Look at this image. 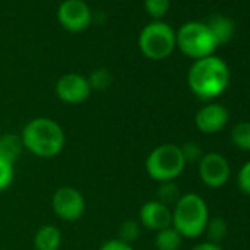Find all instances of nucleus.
Segmentation results:
<instances>
[{
    "instance_id": "nucleus-19",
    "label": "nucleus",
    "mask_w": 250,
    "mask_h": 250,
    "mask_svg": "<svg viewBox=\"0 0 250 250\" xmlns=\"http://www.w3.org/2000/svg\"><path fill=\"white\" fill-rule=\"evenodd\" d=\"M181 197L180 187L175 184V181H164L159 183L158 191H156V200L167 205V206H174L178 199Z\"/></svg>"
},
{
    "instance_id": "nucleus-16",
    "label": "nucleus",
    "mask_w": 250,
    "mask_h": 250,
    "mask_svg": "<svg viewBox=\"0 0 250 250\" xmlns=\"http://www.w3.org/2000/svg\"><path fill=\"white\" fill-rule=\"evenodd\" d=\"M153 243L158 250H180L183 244V235L171 225L156 231Z\"/></svg>"
},
{
    "instance_id": "nucleus-25",
    "label": "nucleus",
    "mask_w": 250,
    "mask_h": 250,
    "mask_svg": "<svg viewBox=\"0 0 250 250\" xmlns=\"http://www.w3.org/2000/svg\"><path fill=\"white\" fill-rule=\"evenodd\" d=\"M237 187L243 194L250 196V161L240 168L237 174Z\"/></svg>"
},
{
    "instance_id": "nucleus-9",
    "label": "nucleus",
    "mask_w": 250,
    "mask_h": 250,
    "mask_svg": "<svg viewBox=\"0 0 250 250\" xmlns=\"http://www.w3.org/2000/svg\"><path fill=\"white\" fill-rule=\"evenodd\" d=\"M91 91L93 90L90 87L87 77H84L78 72L63 74L55 84L56 97L66 104L84 103L90 97Z\"/></svg>"
},
{
    "instance_id": "nucleus-10",
    "label": "nucleus",
    "mask_w": 250,
    "mask_h": 250,
    "mask_svg": "<svg viewBox=\"0 0 250 250\" xmlns=\"http://www.w3.org/2000/svg\"><path fill=\"white\" fill-rule=\"evenodd\" d=\"M59 24L69 33H81L91 22V11L84 0H65L56 12Z\"/></svg>"
},
{
    "instance_id": "nucleus-15",
    "label": "nucleus",
    "mask_w": 250,
    "mask_h": 250,
    "mask_svg": "<svg viewBox=\"0 0 250 250\" xmlns=\"http://www.w3.org/2000/svg\"><path fill=\"white\" fill-rule=\"evenodd\" d=\"M24 150L21 136L17 134H2L0 136V156L15 164Z\"/></svg>"
},
{
    "instance_id": "nucleus-27",
    "label": "nucleus",
    "mask_w": 250,
    "mask_h": 250,
    "mask_svg": "<svg viewBox=\"0 0 250 250\" xmlns=\"http://www.w3.org/2000/svg\"><path fill=\"white\" fill-rule=\"evenodd\" d=\"M191 250H222V247L219 244H215L210 241H203V243L196 244Z\"/></svg>"
},
{
    "instance_id": "nucleus-1",
    "label": "nucleus",
    "mask_w": 250,
    "mask_h": 250,
    "mask_svg": "<svg viewBox=\"0 0 250 250\" xmlns=\"http://www.w3.org/2000/svg\"><path fill=\"white\" fill-rule=\"evenodd\" d=\"M229 78L231 74L225 61L210 55L191 63L187 74V84L199 99L212 100L227 90Z\"/></svg>"
},
{
    "instance_id": "nucleus-4",
    "label": "nucleus",
    "mask_w": 250,
    "mask_h": 250,
    "mask_svg": "<svg viewBox=\"0 0 250 250\" xmlns=\"http://www.w3.org/2000/svg\"><path fill=\"white\" fill-rule=\"evenodd\" d=\"M175 44L187 58L197 61L213 55L219 47L206 22L190 21L175 31Z\"/></svg>"
},
{
    "instance_id": "nucleus-6",
    "label": "nucleus",
    "mask_w": 250,
    "mask_h": 250,
    "mask_svg": "<svg viewBox=\"0 0 250 250\" xmlns=\"http://www.w3.org/2000/svg\"><path fill=\"white\" fill-rule=\"evenodd\" d=\"M175 44L174 28L164 21H152L139 36V49L150 61H164L172 55Z\"/></svg>"
},
{
    "instance_id": "nucleus-13",
    "label": "nucleus",
    "mask_w": 250,
    "mask_h": 250,
    "mask_svg": "<svg viewBox=\"0 0 250 250\" xmlns=\"http://www.w3.org/2000/svg\"><path fill=\"white\" fill-rule=\"evenodd\" d=\"M33 244L36 250H59L62 244V231L52 224L42 225L34 234Z\"/></svg>"
},
{
    "instance_id": "nucleus-7",
    "label": "nucleus",
    "mask_w": 250,
    "mask_h": 250,
    "mask_svg": "<svg viewBox=\"0 0 250 250\" xmlns=\"http://www.w3.org/2000/svg\"><path fill=\"white\" fill-rule=\"evenodd\" d=\"M52 209L59 219L75 222L85 212V199L78 188L72 186H63L53 193Z\"/></svg>"
},
{
    "instance_id": "nucleus-5",
    "label": "nucleus",
    "mask_w": 250,
    "mask_h": 250,
    "mask_svg": "<svg viewBox=\"0 0 250 250\" xmlns=\"http://www.w3.org/2000/svg\"><path fill=\"white\" fill-rule=\"evenodd\" d=\"M186 165L180 146L172 143H164L155 147L147 155L145 164L147 175L158 183L175 181L183 174Z\"/></svg>"
},
{
    "instance_id": "nucleus-28",
    "label": "nucleus",
    "mask_w": 250,
    "mask_h": 250,
    "mask_svg": "<svg viewBox=\"0 0 250 250\" xmlns=\"http://www.w3.org/2000/svg\"><path fill=\"white\" fill-rule=\"evenodd\" d=\"M0 136H2V125H0Z\"/></svg>"
},
{
    "instance_id": "nucleus-12",
    "label": "nucleus",
    "mask_w": 250,
    "mask_h": 250,
    "mask_svg": "<svg viewBox=\"0 0 250 250\" xmlns=\"http://www.w3.org/2000/svg\"><path fill=\"white\" fill-rule=\"evenodd\" d=\"M139 224L150 231H159L172 225V209L161 202L147 200L139 210Z\"/></svg>"
},
{
    "instance_id": "nucleus-11",
    "label": "nucleus",
    "mask_w": 250,
    "mask_h": 250,
    "mask_svg": "<svg viewBox=\"0 0 250 250\" xmlns=\"http://www.w3.org/2000/svg\"><path fill=\"white\" fill-rule=\"evenodd\" d=\"M229 121L228 109L221 103H208L202 106L196 116L194 124L200 133L203 134H216L225 128Z\"/></svg>"
},
{
    "instance_id": "nucleus-26",
    "label": "nucleus",
    "mask_w": 250,
    "mask_h": 250,
    "mask_svg": "<svg viewBox=\"0 0 250 250\" xmlns=\"http://www.w3.org/2000/svg\"><path fill=\"white\" fill-rule=\"evenodd\" d=\"M99 250H134V247L131 244L121 241L119 238H112V240L104 241Z\"/></svg>"
},
{
    "instance_id": "nucleus-20",
    "label": "nucleus",
    "mask_w": 250,
    "mask_h": 250,
    "mask_svg": "<svg viewBox=\"0 0 250 250\" xmlns=\"http://www.w3.org/2000/svg\"><path fill=\"white\" fill-rule=\"evenodd\" d=\"M140 232H142V225L139 224V221H134V219H127L124 221L119 227V240L127 243V244H131L140 237Z\"/></svg>"
},
{
    "instance_id": "nucleus-8",
    "label": "nucleus",
    "mask_w": 250,
    "mask_h": 250,
    "mask_svg": "<svg viewBox=\"0 0 250 250\" xmlns=\"http://www.w3.org/2000/svg\"><path fill=\"white\" fill-rule=\"evenodd\" d=\"M200 181L209 188H219L225 186L231 175V167L228 159L218 153L209 152L202 156L197 164Z\"/></svg>"
},
{
    "instance_id": "nucleus-23",
    "label": "nucleus",
    "mask_w": 250,
    "mask_h": 250,
    "mask_svg": "<svg viewBox=\"0 0 250 250\" xmlns=\"http://www.w3.org/2000/svg\"><path fill=\"white\" fill-rule=\"evenodd\" d=\"M14 178H15L14 164L0 156V193L8 190L12 186Z\"/></svg>"
},
{
    "instance_id": "nucleus-24",
    "label": "nucleus",
    "mask_w": 250,
    "mask_h": 250,
    "mask_svg": "<svg viewBox=\"0 0 250 250\" xmlns=\"http://www.w3.org/2000/svg\"><path fill=\"white\" fill-rule=\"evenodd\" d=\"M180 149H181V153H183L186 164H194V162L199 164V161L205 155L202 147L196 142H187L183 146H180Z\"/></svg>"
},
{
    "instance_id": "nucleus-22",
    "label": "nucleus",
    "mask_w": 250,
    "mask_h": 250,
    "mask_svg": "<svg viewBox=\"0 0 250 250\" xmlns=\"http://www.w3.org/2000/svg\"><path fill=\"white\" fill-rule=\"evenodd\" d=\"M88 83H90V87L91 90H96V91H102V90H106L110 83H112V75L109 71L106 69H96L90 74V77H87Z\"/></svg>"
},
{
    "instance_id": "nucleus-3",
    "label": "nucleus",
    "mask_w": 250,
    "mask_h": 250,
    "mask_svg": "<svg viewBox=\"0 0 250 250\" xmlns=\"http://www.w3.org/2000/svg\"><path fill=\"white\" fill-rule=\"evenodd\" d=\"M209 209L205 199L196 193L181 194L172 208V227L183 238H196L205 232Z\"/></svg>"
},
{
    "instance_id": "nucleus-21",
    "label": "nucleus",
    "mask_w": 250,
    "mask_h": 250,
    "mask_svg": "<svg viewBox=\"0 0 250 250\" xmlns=\"http://www.w3.org/2000/svg\"><path fill=\"white\" fill-rule=\"evenodd\" d=\"M171 6V0H145V11L155 21L164 18Z\"/></svg>"
},
{
    "instance_id": "nucleus-18",
    "label": "nucleus",
    "mask_w": 250,
    "mask_h": 250,
    "mask_svg": "<svg viewBox=\"0 0 250 250\" xmlns=\"http://www.w3.org/2000/svg\"><path fill=\"white\" fill-rule=\"evenodd\" d=\"M203 234L208 235V241L215 243V244H219L227 237V234H228V224L221 216L209 218Z\"/></svg>"
},
{
    "instance_id": "nucleus-17",
    "label": "nucleus",
    "mask_w": 250,
    "mask_h": 250,
    "mask_svg": "<svg viewBox=\"0 0 250 250\" xmlns=\"http://www.w3.org/2000/svg\"><path fill=\"white\" fill-rule=\"evenodd\" d=\"M231 143L244 152H250V121L237 122L231 128Z\"/></svg>"
},
{
    "instance_id": "nucleus-2",
    "label": "nucleus",
    "mask_w": 250,
    "mask_h": 250,
    "mask_svg": "<svg viewBox=\"0 0 250 250\" xmlns=\"http://www.w3.org/2000/svg\"><path fill=\"white\" fill-rule=\"evenodd\" d=\"M20 136L24 149L42 159H52L61 155L66 142L61 124L47 116L28 121Z\"/></svg>"
},
{
    "instance_id": "nucleus-14",
    "label": "nucleus",
    "mask_w": 250,
    "mask_h": 250,
    "mask_svg": "<svg viewBox=\"0 0 250 250\" xmlns=\"http://www.w3.org/2000/svg\"><path fill=\"white\" fill-rule=\"evenodd\" d=\"M206 24H208L209 30L212 31V34H213V37L216 39V42H218L219 46L227 44V43L234 37L235 24H234V21H232L229 17H227V15H222V14L212 15Z\"/></svg>"
}]
</instances>
